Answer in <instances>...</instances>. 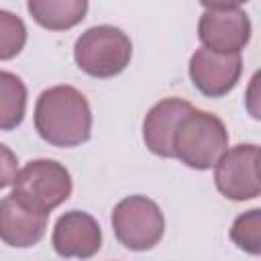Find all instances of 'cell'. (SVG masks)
<instances>
[{
  "instance_id": "1",
  "label": "cell",
  "mask_w": 261,
  "mask_h": 261,
  "mask_svg": "<svg viewBox=\"0 0 261 261\" xmlns=\"http://www.w3.org/2000/svg\"><path fill=\"white\" fill-rule=\"evenodd\" d=\"M35 130L51 147L69 149L92 135V108L73 86L61 84L39 94L35 104Z\"/></svg>"
},
{
  "instance_id": "2",
  "label": "cell",
  "mask_w": 261,
  "mask_h": 261,
  "mask_svg": "<svg viewBox=\"0 0 261 261\" xmlns=\"http://www.w3.org/2000/svg\"><path fill=\"white\" fill-rule=\"evenodd\" d=\"M228 147V130L212 112L192 108L175 124L171 133V153L179 163L206 171L216 165Z\"/></svg>"
},
{
  "instance_id": "3",
  "label": "cell",
  "mask_w": 261,
  "mask_h": 261,
  "mask_svg": "<svg viewBox=\"0 0 261 261\" xmlns=\"http://www.w3.org/2000/svg\"><path fill=\"white\" fill-rule=\"evenodd\" d=\"M133 57L128 35L112 24H98L84 31L73 45L77 67L98 80H108L126 69Z\"/></svg>"
},
{
  "instance_id": "4",
  "label": "cell",
  "mask_w": 261,
  "mask_h": 261,
  "mask_svg": "<svg viewBox=\"0 0 261 261\" xmlns=\"http://www.w3.org/2000/svg\"><path fill=\"white\" fill-rule=\"evenodd\" d=\"M112 230L118 243L130 251L153 249L165 232V218L157 202L135 194L122 198L112 208Z\"/></svg>"
},
{
  "instance_id": "5",
  "label": "cell",
  "mask_w": 261,
  "mask_h": 261,
  "mask_svg": "<svg viewBox=\"0 0 261 261\" xmlns=\"http://www.w3.org/2000/svg\"><path fill=\"white\" fill-rule=\"evenodd\" d=\"M14 194L33 208L49 214L61 206L73 190L71 175L65 165L55 159H33L29 161L14 179Z\"/></svg>"
},
{
  "instance_id": "6",
  "label": "cell",
  "mask_w": 261,
  "mask_h": 261,
  "mask_svg": "<svg viewBox=\"0 0 261 261\" xmlns=\"http://www.w3.org/2000/svg\"><path fill=\"white\" fill-rule=\"evenodd\" d=\"M198 20V37L204 49L214 53H241L251 41V20L239 2L208 4Z\"/></svg>"
},
{
  "instance_id": "7",
  "label": "cell",
  "mask_w": 261,
  "mask_h": 261,
  "mask_svg": "<svg viewBox=\"0 0 261 261\" xmlns=\"http://www.w3.org/2000/svg\"><path fill=\"white\" fill-rule=\"evenodd\" d=\"M216 190L234 202L255 200L259 186V147L255 143H241L224 151L214 165Z\"/></svg>"
},
{
  "instance_id": "8",
  "label": "cell",
  "mask_w": 261,
  "mask_h": 261,
  "mask_svg": "<svg viewBox=\"0 0 261 261\" xmlns=\"http://www.w3.org/2000/svg\"><path fill=\"white\" fill-rule=\"evenodd\" d=\"M190 80L194 88L208 98L226 96L241 80L243 59L241 53H214L204 47L196 49L190 57Z\"/></svg>"
},
{
  "instance_id": "9",
  "label": "cell",
  "mask_w": 261,
  "mask_h": 261,
  "mask_svg": "<svg viewBox=\"0 0 261 261\" xmlns=\"http://www.w3.org/2000/svg\"><path fill=\"white\" fill-rule=\"evenodd\" d=\"M51 243L55 253L63 259H90L102 247V230L92 214L69 210L57 218Z\"/></svg>"
},
{
  "instance_id": "10",
  "label": "cell",
  "mask_w": 261,
  "mask_h": 261,
  "mask_svg": "<svg viewBox=\"0 0 261 261\" xmlns=\"http://www.w3.org/2000/svg\"><path fill=\"white\" fill-rule=\"evenodd\" d=\"M47 218L49 214L33 208L12 192L0 200V241L16 249L33 247L45 237Z\"/></svg>"
},
{
  "instance_id": "11",
  "label": "cell",
  "mask_w": 261,
  "mask_h": 261,
  "mask_svg": "<svg viewBox=\"0 0 261 261\" xmlns=\"http://www.w3.org/2000/svg\"><path fill=\"white\" fill-rule=\"evenodd\" d=\"M194 106L181 98H163L159 100L143 120V141L151 153L157 157L171 159V133L177 120L192 110Z\"/></svg>"
},
{
  "instance_id": "12",
  "label": "cell",
  "mask_w": 261,
  "mask_h": 261,
  "mask_svg": "<svg viewBox=\"0 0 261 261\" xmlns=\"http://www.w3.org/2000/svg\"><path fill=\"white\" fill-rule=\"evenodd\" d=\"M27 10L33 20L49 31H67L86 18V0H29Z\"/></svg>"
},
{
  "instance_id": "13",
  "label": "cell",
  "mask_w": 261,
  "mask_h": 261,
  "mask_svg": "<svg viewBox=\"0 0 261 261\" xmlns=\"http://www.w3.org/2000/svg\"><path fill=\"white\" fill-rule=\"evenodd\" d=\"M27 112V86L12 73L0 69V130L20 126Z\"/></svg>"
},
{
  "instance_id": "14",
  "label": "cell",
  "mask_w": 261,
  "mask_h": 261,
  "mask_svg": "<svg viewBox=\"0 0 261 261\" xmlns=\"http://www.w3.org/2000/svg\"><path fill=\"white\" fill-rule=\"evenodd\" d=\"M232 243L251 255L261 253V210L253 208L245 214H239L230 226Z\"/></svg>"
},
{
  "instance_id": "15",
  "label": "cell",
  "mask_w": 261,
  "mask_h": 261,
  "mask_svg": "<svg viewBox=\"0 0 261 261\" xmlns=\"http://www.w3.org/2000/svg\"><path fill=\"white\" fill-rule=\"evenodd\" d=\"M27 45V27L10 10H0V61L16 57Z\"/></svg>"
},
{
  "instance_id": "16",
  "label": "cell",
  "mask_w": 261,
  "mask_h": 261,
  "mask_svg": "<svg viewBox=\"0 0 261 261\" xmlns=\"http://www.w3.org/2000/svg\"><path fill=\"white\" fill-rule=\"evenodd\" d=\"M18 159L10 147L0 143V190L8 188L14 184L16 173H18Z\"/></svg>"
}]
</instances>
